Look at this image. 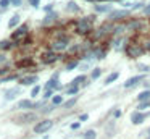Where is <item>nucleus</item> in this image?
Here are the masks:
<instances>
[{
  "instance_id": "f257e3e1",
  "label": "nucleus",
  "mask_w": 150,
  "mask_h": 139,
  "mask_svg": "<svg viewBox=\"0 0 150 139\" xmlns=\"http://www.w3.org/2000/svg\"><path fill=\"white\" fill-rule=\"evenodd\" d=\"M97 19V15H91V16H84V18H79L76 21V28L74 31L78 34H89V32L94 29V23Z\"/></svg>"
},
{
  "instance_id": "f03ea898",
  "label": "nucleus",
  "mask_w": 150,
  "mask_h": 139,
  "mask_svg": "<svg viewBox=\"0 0 150 139\" xmlns=\"http://www.w3.org/2000/svg\"><path fill=\"white\" fill-rule=\"evenodd\" d=\"M131 15V10L127 8H121V10H113V11L108 13L107 19L111 23H121V21H126V18Z\"/></svg>"
},
{
  "instance_id": "7ed1b4c3",
  "label": "nucleus",
  "mask_w": 150,
  "mask_h": 139,
  "mask_svg": "<svg viewBox=\"0 0 150 139\" xmlns=\"http://www.w3.org/2000/svg\"><path fill=\"white\" fill-rule=\"evenodd\" d=\"M124 52H126V55L129 58H139L140 55L145 52V48L142 47V44H137V42H131V44L126 45V48H124Z\"/></svg>"
},
{
  "instance_id": "20e7f679",
  "label": "nucleus",
  "mask_w": 150,
  "mask_h": 139,
  "mask_svg": "<svg viewBox=\"0 0 150 139\" xmlns=\"http://www.w3.org/2000/svg\"><path fill=\"white\" fill-rule=\"evenodd\" d=\"M68 44H69V39L66 37V36H60V37H57L55 41L52 42V50L53 52L66 50V48H68Z\"/></svg>"
},
{
  "instance_id": "39448f33",
  "label": "nucleus",
  "mask_w": 150,
  "mask_h": 139,
  "mask_svg": "<svg viewBox=\"0 0 150 139\" xmlns=\"http://www.w3.org/2000/svg\"><path fill=\"white\" fill-rule=\"evenodd\" d=\"M52 126H53V121H52V120H42V121H39L36 126H34V133H37V134H40V133H45V131H49Z\"/></svg>"
},
{
  "instance_id": "423d86ee",
  "label": "nucleus",
  "mask_w": 150,
  "mask_h": 139,
  "mask_svg": "<svg viewBox=\"0 0 150 139\" xmlns=\"http://www.w3.org/2000/svg\"><path fill=\"white\" fill-rule=\"evenodd\" d=\"M113 5H111V2H103V3H95L94 5V11L95 13H105V15H108L110 11H113Z\"/></svg>"
},
{
  "instance_id": "0eeeda50",
  "label": "nucleus",
  "mask_w": 150,
  "mask_h": 139,
  "mask_svg": "<svg viewBox=\"0 0 150 139\" xmlns=\"http://www.w3.org/2000/svg\"><path fill=\"white\" fill-rule=\"evenodd\" d=\"M129 29H127V24L126 21H121V23H115V28H113V32H111V36H115V37H118V36H123L124 32H127Z\"/></svg>"
},
{
  "instance_id": "6e6552de",
  "label": "nucleus",
  "mask_w": 150,
  "mask_h": 139,
  "mask_svg": "<svg viewBox=\"0 0 150 139\" xmlns=\"http://www.w3.org/2000/svg\"><path fill=\"white\" fill-rule=\"evenodd\" d=\"M150 113H142L140 110H137V112H134L132 115H131V121L134 123V125H140L142 121H145V118H149Z\"/></svg>"
},
{
  "instance_id": "1a4fd4ad",
  "label": "nucleus",
  "mask_w": 150,
  "mask_h": 139,
  "mask_svg": "<svg viewBox=\"0 0 150 139\" xmlns=\"http://www.w3.org/2000/svg\"><path fill=\"white\" fill-rule=\"evenodd\" d=\"M24 36H28V26L26 24L20 26V28L11 34V39H13V41H20V39H23Z\"/></svg>"
},
{
  "instance_id": "9d476101",
  "label": "nucleus",
  "mask_w": 150,
  "mask_h": 139,
  "mask_svg": "<svg viewBox=\"0 0 150 139\" xmlns=\"http://www.w3.org/2000/svg\"><path fill=\"white\" fill-rule=\"evenodd\" d=\"M126 24H127V29L129 31H140V28L144 26L142 21H139V19H126Z\"/></svg>"
},
{
  "instance_id": "9b49d317",
  "label": "nucleus",
  "mask_w": 150,
  "mask_h": 139,
  "mask_svg": "<svg viewBox=\"0 0 150 139\" xmlns=\"http://www.w3.org/2000/svg\"><path fill=\"white\" fill-rule=\"evenodd\" d=\"M140 81H144V76H142V74L132 76V78H129V79H127L126 83H124V87H126V89H129V87H134V86H137V84H139Z\"/></svg>"
},
{
  "instance_id": "f8f14e48",
  "label": "nucleus",
  "mask_w": 150,
  "mask_h": 139,
  "mask_svg": "<svg viewBox=\"0 0 150 139\" xmlns=\"http://www.w3.org/2000/svg\"><path fill=\"white\" fill-rule=\"evenodd\" d=\"M57 60H58V55H57L53 50L49 52V53H45V55L42 57V61H44V63H53V61H57Z\"/></svg>"
},
{
  "instance_id": "ddd939ff",
  "label": "nucleus",
  "mask_w": 150,
  "mask_h": 139,
  "mask_svg": "<svg viewBox=\"0 0 150 139\" xmlns=\"http://www.w3.org/2000/svg\"><path fill=\"white\" fill-rule=\"evenodd\" d=\"M37 81H39V78H37L36 74H33V76H24L23 79H21V84H24V86H31V84H36Z\"/></svg>"
},
{
  "instance_id": "4468645a",
  "label": "nucleus",
  "mask_w": 150,
  "mask_h": 139,
  "mask_svg": "<svg viewBox=\"0 0 150 139\" xmlns=\"http://www.w3.org/2000/svg\"><path fill=\"white\" fill-rule=\"evenodd\" d=\"M18 94H20V87H13V89H10V91L5 92V100H13Z\"/></svg>"
},
{
  "instance_id": "2eb2a0df",
  "label": "nucleus",
  "mask_w": 150,
  "mask_h": 139,
  "mask_svg": "<svg viewBox=\"0 0 150 139\" xmlns=\"http://www.w3.org/2000/svg\"><path fill=\"white\" fill-rule=\"evenodd\" d=\"M118 78H120V73H118V71H113V73H110L107 78H105V83H103V84H105V86H108V84L115 83Z\"/></svg>"
},
{
  "instance_id": "dca6fc26",
  "label": "nucleus",
  "mask_w": 150,
  "mask_h": 139,
  "mask_svg": "<svg viewBox=\"0 0 150 139\" xmlns=\"http://www.w3.org/2000/svg\"><path fill=\"white\" fill-rule=\"evenodd\" d=\"M86 81H87V78H86V74H79V76H76L74 79L71 81V86H79V84L81 83H86Z\"/></svg>"
},
{
  "instance_id": "f3484780",
  "label": "nucleus",
  "mask_w": 150,
  "mask_h": 139,
  "mask_svg": "<svg viewBox=\"0 0 150 139\" xmlns=\"http://www.w3.org/2000/svg\"><path fill=\"white\" fill-rule=\"evenodd\" d=\"M33 107H34V103L31 102V100H20V102H18V108L26 110V108H33Z\"/></svg>"
},
{
  "instance_id": "a211bd4d",
  "label": "nucleus",
  "mask_w": 150,
  "mask_h": 139,
  "mask_svg": "<svg viewBox=\"0 0 150 139\" xmlns=\"http://www.w3.org/2000/svg\"><path fill=\"white\" fill-rule=\"evenodd\" d=\"M137 100H139V102H144V100H150V91H142V92L137 96Z\"/></svg>"
},
{
  "instance_id": "6ab92c4d",
  "label": "nucleus",
  "mask_w": 150,
  "mask_h": 139,
  "mask_svg": "<svg viewBox=\"0 0 150 139\" xmlns=\"http://www.w3.org/2000/svg\"><path fill=\"white\" fill-rule=\"evenodd\" d=\"M79 92V86H71L69 84L68 87H66V96H74V94Z\"/></svg>"
},
{
  "instance_id": "aec40b11",
  "label": "nucleus",
  "mask_w": 150,
  "mask_h": 139,
  "mask_svg": "<svg viewBox=\"0 0 150 139\" xmlns=\"http://www.w3.org/2000/svg\"><path fill=\"white\" fill-rule=\"evenodd\" d=\"M57 19V13H53V11H50L49 15L45 16V19L42 21V24H49V23H52V21H55Z\"/></svg>"
},
{
  "instance_id": "412c9836",
  "label": "nucleus",
  "mask_w": 150,
  "mask_h": 139,
  "mask_svg": "<svg viewBox=\"0 0 150 139\" xmlns=\"http://www.w3.org/2000/svg\"><path fill=\"white\" fill-rule=\"evenodd\" d=\"M66 11H79V6L76 5V2H68L66 3Z\"/></svg>"
},
{
  "instance_id": "4be33fe9",
  "label": "nucleus",
  "mask_w": 150,
  "mask_h": 139,
  "mask_svg": "<svg viewBox=\"0 0 150 139\" xmlns=\"http://www.w3.org/2000/svg\"><path fill=\"white\" fill-rule=\"evenodd\" d=\"M18 23H20V15H15L13 18H11L10 21H8V28H15V26H16Z\"/></svg>"
},
{
  "instance_id": "5701e85b",
  "label": "nucleus",
  "mask_w": 150,
  "mask_h": 139,
  "mask_svg": "<svg viewBox=\"0 0 150 139\" xmlns=\"http://www.w3.org/2000/svg\"><path fill=\"white\" fill-rule=\"evenodd\" d=\"M145 5H147V3H144V2H136V3H132V6H131V11H136V10H142Z\"/></svg>"
},
{
  "instance_id": "b1692460",
  "label": "nucleus",
  "mask_w": 150,
  "mask_h": 139,
  "mask_svg": "<svg viewBox=\"0 0 150 139\" xmlns=\"http://www.w3.org/2000/svg\"><path fill=\"white\" fill-rule=\"evenodd\" d=\"M100 74H102L100 68H94V70H92V73H91V79H98V78H100Z\"/></svg>"
},
{
  "instance_id": "393cba45",
  "label": "nucleus",
  "mask_w": 150,
  "mask_h": 139,
  "mask_svg": "<svg viewBox=\"0 0 150 139\" xmlns=\"http://www.w3.org/2000/svg\"><path fill=\"white\" fill-rule=\"evenodd\" d=\"M95 136H97V133L94 129H89V131L84 133V139H95Z\"/></svg>"
},
{
  "instance_id": "a878e982",
  "label": "nucleus",
  "mask_w": 150,
  "mask_h": 139,
  "mask_svg": "<svg viewBox=\"0 0 150 139\" xmlns=\"http://www.w3.org/2000/svg\"><path fill=\"white\" fill-rule=\"evenodd\" d=\"M52 103H53V107L63 103V96H53V97H52Z\"/></svg>"
},
{
  "instance_id": "bb28decb",
  "label": "nucleus",
  "mask_w": 150,
  "mask_h": 139,
  "mask_svg": "<svg viewBox=\"0 0 150 139\" xmlns=\"http://www.w3.org/2000/svg\"><path fill=\"white\" fill-rule=\"evenodd\" d=\"M76 66H79V61H78V60H73V61H69V63L66 65V71H71V70H74Z\"/></svg>"
},
{
  "instance_id": "cd10ccee",
  "label": "nucleus",
  "mask_w": 150,
  "mask_h": 139,
  "mask_svg": "<svg viewBox=\"0 0 150 139\" xmlns=\"http://www.w3.org/2000/svg\"><path fill=\"white\" fill-rule=\"evenodd\" d=\"M76 102H78V99H76V97H73V99H69V100H68V102L63 103V107H65V108H69V107H73Z\"/></svg>"
},
{
  "instance_id": "c85d7f7f",
  "label": "nucleus",
  "mask_w": 150,
  "mask_h": 139,
  "mask_svg": "<svg viewBox=\"0 0 150 139\" xmlns=\"http://www.w3.org/2000/svg\"><path fill=\"white\" fill-rule=\"evenodd\" d=\"M150 107V100H144V102L139 103V107H137V110H144V108H149Z\"/></svg>"
},
{
  "instance_id": "c756f323",
  "label": "nucleus",
  "mask_w": 150,
  "mask_h": 139,
  "mask_svg": "<svg viewBox=\"0 0 150 139\" xmlns=\"http://www.w3.org/2000/svg\"><path fill=\"white\" fill-rule=\"evenodd\" d=\"M137 68H139V71H142V73H149L150 71L149 65H137Z\"/></svg>"
},
{
  "instance_id": "7c9ffc66",
  "label": "nucleus",
  "mask_w": 150,
  "mask_h": 139,
  "mask_svg": "<svg viewBox=\"0 0 150 139\" xmlns=\"http://www.w3.org/2000/svg\"><path fill=\"white\" fill-rule=\"evenodd\" d=\"M8 5H11L10 0H0V8H2V10L8 8Z\"/></svg>"
},
{
  "instance_id": "2f4dec72",
  "label": "nucleus",
  "mask_w": 150,
  "mask_h": 139,
  "mask_svg": "<svg viewBox=\"0 0 150 139\" xmlns=\"http://www.w3.org/2000/svg\"><path fill=\"white\" fill-rule=\"evenodd\" d=\"M39 92H40V86H34L33 91H31V96L36 97V96H39Z\"/></svg>"
},
{
  "instance_id": "473e14b6",
  "label": "nucleus",
  "mask_w": 150,
  "mask_h": 139,
  "mask_svg": "<svg viewBox=\"0 0 150 139\" xmlns=\"http://www.w3.org/2000/svg\"><path fill=\"white\" fill-rule=\"evenodd\" d=\"M142 47L145 48V52H150V39H145V41L142 42Z\"/></svg>"
},
{
  "instance_id": "72a5a7b5",
  "label": "nucleus",
  "mask_w": 150,
  "mask_h": 139,
  "mask_svg": "<svg viewBox=\"0 0 150 139\" xmlns=\"http://www.w3.org/2000/svg\"><path fill=\"white\" fill-rule=\"evenodd\" d=\"M142 13H144V15H147V16H150V2L142 8Z\"/></svg>"
},
{
  "instance_id": "f704fd0d",
  "label": "nucleus",
  "mask_w": 150,
  "mask_h": 139,
  "mask_svg": "<svg viewBox=\"0 0 150 139\" xmlns=\"http://www.w3.org/2000/svg\"><path fill=\"white\" fill-rule=\"evenodd\" d=\"M29 5L34 6V8H37V6L40 5V0H29Z\"/></svg>"
},
{
  "instance_id": "c9c22d12",
  "label": "nucleus",
  "mask_w": 150,
  "mask_h": 139,
  "mask_svg": "<svg viewBox=\"0 0 150 139\" xmlns=\"http://www.w3.org/2000/svg\"><path fill=\"white\" fill-rule=\"evenodd\" d=\"M53 92H55L53 89H47V91H45V94H44V97H45V99H49V97H52V96H53Z\"/></svg>"
},
{
  "instance_id": "e433bc0d",
  "label": "nucleus",
  "mask_w": 150,
  "mask_h": 139,
  "mask_svg": "<svg viewBox=\"0 0 150 139\" xmlns=\"http://www.w3.org/2000/svg\"><path fill=\"white\" fill-rule=\"evenodd\" d=\"M0 47H2V48H8V47H11V42L5 41V42H2V44H0Z\"/></svg>"
},
{
  "instance_id": "4c0bfd02",
  "label": "nucleus",
  "mask_w": 150,
  "mask_h": 139,
  "mask_svg": "<svg viewBox=\"0 0 150 139\" xmlns=\"http://www.w3.org/2000/svg\"><path fill=\"white\" fill-rule=\"evenodd\" d=\"M87 118H89V115H87V113H82V115L79 116V121L82 123V121H86V120H87Z\"/></svg>"
},
{
  "instance_id": "58836bf2",
  "label": "nucleus",
  "mask_w": 150,
  "mask_h": 139,
  "mask_svg": "<svg viewBox=\"0 0 150 139\" xmlns=\"http://www.w3.org/2000/svg\"><path fill=\"white\" fill-rule=\"evenodd\" d=\"M44 10H45L47 13H50V11H52V10H53V3H49V5H47L45 8H44Z\"/></svg>"
},
{
  "instance_id": "ea45409f",
  "label": "nucleus",
  "mask_w": 150,
  "mask_h": 139,
  "mask_svg": "<svg viewBox=\"0 0 150 139\" xmlns=\"http://www.w3.org/2000/svg\"><path fill=\"white\" fill-rule=\"evenodd\" d=\"M79 126H81V121H76V123H73V125H71V129H78Z\"/></svg>"
},
{
  "instance_id": "a19ab883",
  "label": "nucleus",
  "mask_w": 150,
  "mask_h": 139,
  "mask_svg": "<svg viewBox=\"0 0 150 139\" xmlns=\"http://www.w3.org/2000/svg\"><path fill=\"white\" fill-rule=\"evenodd\" d=\"M11 5H13V6H20L21 5V0H11Z\"/></svg>"
},
{
  "instance_id": "79ce46f5",
  "label": "nucleus",
  "mask_w": 150,
  "mask_h": 139,
  "mask_svg": "<svg viewBox=\"0 0 150 139\" xmlns=\"http://www.w3.org/2000/svg\"><path fill=\"white\" fill-rule=\"evenodd\" d=\"M7 61V57L5 55H0V63H5Z\"/></svg>"
},
{
  "instance_id": "37998d69",
  "label": "nucleus",
  "mask_w": 150,
  "mask_h": 139,
  "mask_svg": "<svg viewBox=\"0 0 150 139\" xmlns=\"http://www.w3.org/2000/svg\"><path fill=\"white\" fill-rule=\"evenodd\" d=\"M115 116H116V118H118V116H121V110H116V112H115Z\"/></svg>"
},
{
  "instance_id": "c03bdc74",
  "label": "nucleus",
  "mask_w": 150,
  "mask_h": 139,
  "mask_svg": "<svg viewBox=\"0 0 150 139\" xmlns=\"http://www.w3.org/2000/svg\"><path fill=\"white\" fill-rule=\"evenodd\" d=\"M10 2H11V0H10Z\"/></svg>"
}]
</instances>
